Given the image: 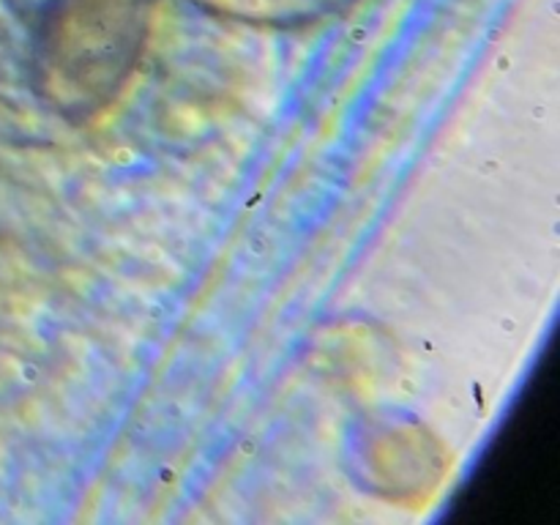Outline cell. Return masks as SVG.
<instances>
[{"label": "cell", "mask_w": 560, "mask_h": 525, "mask_svg": "<svg viewBox=\"0 0 560 525\" xmlns=\"http://www.w3.org/2000/svg\"><path fill=\"white\" fill-rule=\"evenodd\" d=\"M142 36L145 20L131 0L55 16L38 44V91L63 118H91L126 85Z\"/></svg>", "instance_id": "cell-1"}]
</instances>
